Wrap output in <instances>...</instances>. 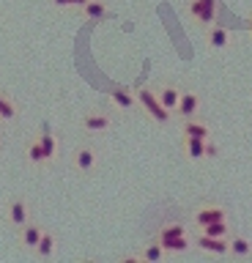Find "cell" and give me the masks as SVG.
I'll return each mask as SVG.
<instances>
[{"label": "cell", "instance_id": "1", "mask_svg": "<svg viewBox=\"0 0 252 263\" xmlns=\"http://www.w3.org/2000/svg\"><path fill=\"white\" fill-rule=\"evenodd\" d=\"M3 219H6V225L17 233L20 228H25L28 222L33 219V205H30V200L25 195H11L3 205Z\"/></svg>", "mask_w": 252, "mask_h": 263}, {"label": "cell", "instance_id": "2", "mask_svg": "<svg viewBox=\"0 0 252 263\" xmlns=\"http://www.w3.org/2000/svg\"><path fill=\"white\" fill-rule=\"evenodd\" d=\"M99 164V148L93 143H80L71 148L69 154V167L77 173V176H91Z\"/></svg>", "mask_w": 252, "mask_h": 263}, {"label": "cell", "instance_id": "3", "mask_svg": "<svg viewBox=\"0 0 252 263\" xmlns=\"http://www.w3.org/2000/svg\"><path fill=\"white\" fill-rule=\"evenodd\" d=\"M137 102H140L143 112L148 115L151 121L162 123V126L173 121V112H170L167 107L159 102V96H157V90H153V88H137Z\"/></svg>", "mask_w": 252, "mask_h": 263}, {"label": "cell", "instance_id": "4", "mask_svg": "<svg viewBox=\"0 0 252 263\" xmlns=\"http://www.w3.org/2000/svg\"><path fill=\"white\" fill-rule=\"evenodd\" d=\"M112 112H107V110H88V112H83L80 115V129L83 132H88V135H102V132H107L110 126H112Z\"/></svg>", "mask_w": 252, "mask_h": 263}, {"label": "cell", "instance_id": "5", "mask_svg": "<svg viewBox=\"0 0 252 263\" xmlns=\"http://www.w3.org/2000/svg\"><path fill=\"white\" fill-rule=\"evenodd\" d=\"M189 16L200 28H208L217 16V0H189Z\"/></svg>", "mask_w": 252, "mask_h": 263}, {"label": "cell", "instance_id": "6", "mask_svg": "<svg viewBox=\"0 0 252 263\" xmlns=\"http://www.w3.org/2000/svg\"><path fill=\"white\" fill-rule=\"evenodd\" d=\"M181 151L186 154V159H203V156H217V145L211 140L181 137Z\"/></svg>", "mask_w": 252, "mask_h": 263}, {"label": "cell", "instance_id": "7", "mask_svg": "<svg viewBox=\"0 0 252 263\" xmlns=\"http://www.w3.org/2000/svg\"><path fill=\"white\" fill-rule=\"evenodd\" d=\"M44 230H47V228H44L38 219H30L25 228L17 230V241H20V247H22V250H30V252H33L36 247H38V241H42Z\"/></svg>", "mask_w": 252, "mask_h": 263}, {"label": "cell", "instance_id": "8", "mask_svg": "<svg viewBox=\"0 0 252 263\" xmlns=\"http://www.w3.org/2000/svg\"><path fill=\"white\" fill-rule=\"evenodd\" d=\"M192 241L198 250L203 252H208V255H230V241L227 238H217V236H206V233H195L192 236Z\"/></svg>", "mask_w": 252, "mask_h": 263}, {"label": "cell", "instance_id": "9", "mask_svg": "<svg viewBox=\"0 0 252 263\" xmlns=\"http://www.w3.org/2000/svg\"><path fill=\"white\" fill-rule=\"evenodd\" d=\"M22 118V104L9 90L0 88V123H17Z\"/></svg>", "mask_w": 252, "mask_h": 263}, {"label": "cell", "instance_id": "10", "mask_svg": "<svg viewBox=\"0 0 252 263\" xmlns=\"http://www.w3.org/2000/svg\"><path fill=\"white\" fill-rule=\"evenodd\" d=\"M25 159L33 164V167H47V164H52V156L44 151V145H42V140H38V135L28 137V143H25Z\"/></svg>", "mask_w": 252, "mask_h": 263}, {"label": "cell", "instance_id": "11", "mask_svg": "<svg viewBox=\"0 0 252 263\" xmlns=\"http://www.w3.org/2000/svg\"><path fill=\"white\" fill-rule=\"evenodd\" d=\"M217 219H227V211L222 209V205H217V203H203V205H198V211H195V217H192V222H195L198 228L208 225V222H217Z\"/></svg>", "mask_w": 252, "mask_h": 263}, {"label": "cell", "instance_id": "12", "mask_svg": "<svg viewBox=\"0 0 252 263\" xmlns=\"http://www.w3.org/2000/svg\"><path fill=\"white\" fill-rule=\"evenodd\" d=\"M198 112H200V93L198 90H184L181 102H178V107H176V115L181 121H186V118H195Z\"/></svg>", "mask_w": 252, "mask_h": 263}, {"label": "cell", "instance_id": "13", "mask_svg": "<svg viewBox=\"0 0 252 263\" xmlns=\"http://www.w3.org/2000/svg\"><path fill=\"white\" fill-rule=\"evenodd\" d=\"M77 14L85 22H102L110 14V8H107V0H88V3H83L77 8Z\"/></svg>", "mask_w": 252, "mask_h": 263}, {"label": "cell", "instance_id": "14", "mask_svg": "<svg viewBox=\"0 0 252 263\" xmlns=\"http://www.w3.org/2000/svg\"><path fill=\"white\" fill-rule=\"evenodd\" d=\"M181 93H184V88L178 85V82H162L159 85V90H157V96H159V102L167 107L170 112L176 115V107H178V102H181Z\"/></svg>", "mask_w": 252, "mask_h": 263}, {"label": "cell", "instance_id": "15", "mask_svg": "<svg viewBox=\"0 0 252 263\" xmlns=\"http://www.w3.org/2000/svg\"><path fill=\"white\" fill-rule=\"evenodd\" d=\"M206 44L211 49H225L227 44H230V30H227L225 25L211 22L208 28H206Z\"/></svg>", "mask_w": 252, "mask_h": 263}, {"label": "cell", "instance_id": "16", "mask_svg": "<svg viewBox=\"0 0 252 263\" xmlns=\"http://www.w3.org/2000/svg\"><path fill=\"white\" fill-rule=\"evenodd\" d=\"M181 137H198V140H211V126L206 121H200L198 115L195 118H186L181 123Z\"/></svg>", "mask_w": 252, "mask_h": 263}, {"label": "cell", "instance_id": "17", "mask_svg": "<svg viewBox=\"0 0 252 263\" xmlns=\"http://www.w3.org/2000/svg\"><path fill=\"white\" fill-rule=\"evenodd\" d=\"M110 99H112V104H115L118 110H134V107H140V102H137V90H132V88H112Z\"/></svg>", "mask_w": 252, "mask_h": 263}, {"label": "cell", "instance_id": "18", "mask_svg": "<svg viewBox=\"0 0 252 263\" xmlns=\"http://www.w3.org/2000/svg\"><path fill=\"white\" fill-rule=\"evenodd\" d=\"M140 258H143V263H157V260H165L167 258V250L162 247L159 238H151V241L140 250Z\"/></svg>", "mask_w": 252, "mask_h": 263}, {"label": "cell", "instance_id": "19", "mask_svg": "<svg viewBox=\"0 0 252 263\" xmlns=\"http://www.w3.org/2000/svg\"><path fill=\"white\" fill-rule=\"evenodd\" d=\"M227 241H230V255H233V258H249V255H252V241L247 236H241V233H236V230H233Z\"/></svg>", "mask_w": 252, "mask_h": 263}, {"label": "cell", "instance_id": "20", "mask_svg": "<svg viewBox=\"0 0 252 263\" xmlns=\"http://www.w3.org/2000/svg\"><path fill=\"white\" fill-rule=\"evenodd\" d=\"M181 236H192L189 228H186L184 222H167V225H162V228L157 230V236H153V238L167 241V238H181Z\"/></svg>", "mask_w": 252, "mask_h": 263}, {"label": "cell", "instance_id": "21", "mask_svg": "<svg viewBox=\"0 0 252 263\" xmlns=\"http://www.w3.org/2000/svg\"><path fill=\"white\" fill-rule=\"evenodd\" d=\"M55 244H58V238H55V233L50 228L44 230V236H42V241H38V247L33 250V255L36 258H42V260H47V258H52V252H55Z\"/></svg>", "mask_w": 252, "mask_h": 263}, {"label": "cell", "instance_id": "22", "mask_svg": "<svg viewBox=\"0 0 252 263\" xmlns=\"http://www.w3.org/2000/svg\"><path fill=\"white\" fill-rule=\"evenodd\" d=\"M38 140H42V145H44V151L52 156V162L58 159V151H61V140L58 135L50 129V126H44V132H38Z\"/></svg>", "mask_w": 252, "mask_h": 263}, {"label": "cell", "instance_id": "23", "mask_svg": "<svg viewBox=\"0 0 252 263\" xmlns=\"http://www.w3.org/2000/svg\"><path fill=\"white\" fill-rule=\"evenodd\" d=\"M198 230H200V233H206V236H217V238H230V233H233V228H230V222H227V219L208 222V225H203Z\"/></svg>", "mask_w": 252, "mask_h": 263}, {"label": "cell", "instance_id": "24", "mask_svg": "<svg viewBox=\"0 0 252 263\" xmlns=\"http://www.w3.org/2000/svg\"><path fill=\"white\" fill-rule=\"evenodd\" d=\"M83 3H88V0H50L52 8H80Z\"/></svg>", "mask_w": 252, "mask_h": 263}, {"label": "cell", "instance_id": "25", "mask_svg": "<svg viewBox=\"0 0 252 263\" xmlns=\"http://www.w3.org/2000/svg\"><path fill=\"white\" fill-rule=\"evenodd\" d=\"M0 148H3V137H0Z\"/></svg>", "mask_w": 252, "mask_h": 263}, {"label": "cell", "instance_id": "26", "mask_svg": "<svg viewBox=\"0 0 252 263\" xmlns=\"http://www.w3.org/2000/svg\"><path fill=\"white\" fill-rule=\"evenodd\" d=\"M249 30H252V25H249Z\"/></svg>", "mask_w": 252, "mask_h": 263}]
</instances>
